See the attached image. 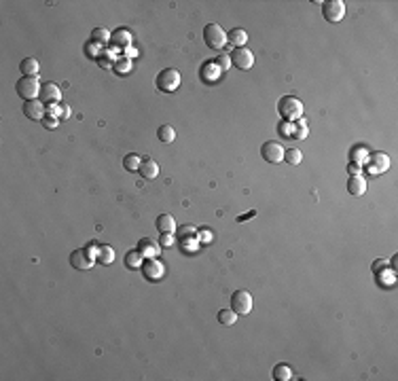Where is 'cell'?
Returning <instances> with one entry per match:
<instances>
[{
    "instance_id": "cell-24",
    "label": "cell",
    "mask_w": 398,
    "mask_h": 381,
    "mask_svg": "<svg viewBox=\"0 0 398 381\" xmlns=\"http://www.w3.org/2000/svg\"><path fill=\"white\" fill-rule=\"evenodd\" d=\"M140 163H142V159H140V155H136V152H130V155L123 157V168H125L127 171L140 169Z\"/></svg>"
},
{
    "instance_id": "cell-21",
    "label": "cell",
    "mask_w": 398,
    "mask_h": 381,
    "mask_svg": "<svg viewBox=\"0 0 398 381\" xmlns=\"http://www.w3.org/2000/svg\"><path fill=\"white\" fill-rule=\"evenodd\" d=\"M157 138L161 140L163 144H170V142H174V140H176V129H174L172 125L163 123V125L157 129Z\"/></svg>"
},
{
    "instance_id": "cell-37",
    "label": "cell",
    "mask_w": 398,
    "mask_h": 381,
    "mask_svg": "<svg viewBox=\"0 0 398 381\" xmlns=\"http://www.w3.org/2000/svg\"><path fill=\"white\" fill-rule=\"evenodd\" d=\"M348 171H350L352 176H360V165H358V163H350V165H348Z\"/></svg>"
},
{
    "instance_id": "cell-13",
    "label": "cell",
    "mask_w": 398,
    "mask_h": 381,
    "mask_svg": "<svg viewBox=\"0 0 398 381\" xmlns=\"http://www.w3.org/2000/svg\"><path fill=\"white\" fill-rule=\"evenodd\" d=\"M390 168V157L386 155V152H373L371 155V165H369V169L373 171V176H379L383 174Z\"/></svg>"
},
{
    "instance_id": "cell-35",
    "label": "cell",
    "mask_w": 398,
    "mask_h": 381,
    "mask_svg": "<svg viewBox=\"0 0 398 381\" xmlns=\"http://www.w3.org/2000/svg\"><path fill=\"white\" fill-rule=\"evenodd\" d=\"M111 57H114V55H111V53H104V55H100L98 57V64L102 68H112V64H111Z\"/></svg>"
},
{
    "instance_id": "cell-3",
    "label": "cell",
    "mask_w": 398,
    "mask_h": 381,
    "mask_svg": "<svg viewBox=\"0 0 398 381\" xmlns=\"http://www.w3.org/2000/svg\"><path fill=\"white\" fill-rule=\"evenodd\" d=\"M203 41H205V44H208L210 49H214V51L222 49L224 44L229 42L224 30L218 23H208V25H205V28H203Z\"/></svg>"
},
{
    "instance_id": "cell-30",
    "label": "cell",
    "mask_w": 398,
    "mask_h": 381,
    "mask_svg": "<svg viewBox=\"0 0 398 381\" xmlns=\"http://www.w3.org/2000/svg\"><path fill=\"white\" fill-rule=\"evenodd\" d=\"M307 121L305 119H297V129H294V136L297 138H305L307 136Z\"/></svg>"
},
{
    "instance_id": "cell-36",
    "label": "cell",
    "mask_w": 398,
    "mask_h": 381,
    "mask_svg": "<svg viewBox=\"0 0 398 381\" xmlns=\"http://www.w3.org/2000/svg\"><path fill=\"white\" fill-rule=\"evenodd\" d=\"M161 246L163 248H170V246H174V237H172V233H161Z\"/></svg>"
},
{
    "instance_id": "cell-7",
    "label": "cell",
    "mask_w": 398,
    "mask_h": 381,
    "mask_svg": "<svg viewBox=\"0 0 398 381\" xmlns=\"http://www.w3.org/2000/svg\"><path fill=\"white\" fill-rule=\"evenodd\" d=\"M93 263H95V256L87 250V248H79V250H74L70 254V265H72L74 269H81V271L91 269Z\"/></svg>"
},
{
    "instance_id": "cell-4",
    "label": "cell",
    "mask_w": 398,
    "mask_h": 381,
    "mask_svg": "<svg viewBox=\"0 0 398 381\" xmlns=\"http://www.w3.org/2000/svg\"><path fill=\"white\" fill-rule=\"evenodd\" d=\"M278 110L284 119H301V114H303V102L292 98V95H286V98H282L278 102Z\"/></svg>"
},
{
    "instance_id": "cell-26",
    "label": "cell",
    "mask_w": 398,
    "mask_h": 381,
    "mask_svg": "<svg viewBox=\"0 0 398 381\" xmlns=\"http://www.w3.org/2000/svg\"><path fill=\"white\" fill-rule=\"evenodd\" d=\"M111 32H108L106 28H95L93 32H91V41L93 42H98V44H104V42H108L111 41Z\"/></svg>"
},
{
    "instance_id": "cell-1",
    "label": "cell",
    "mask_w": 398,
    "mask_h": 381,
    "mask_svg": "<svg viewBox=\"0 0 398 381\" xmlns=\"http://www.w3.org/2000/svg\"><path fill=\"white\" fill-rule=\"evenodd\" d=\"M41 83H38L36 76H22V79L17 81V95L19 98H23L25 102L30 100H38V95H41Z\"/></svg>"
},
{
    "instance_id": "cell-39",
    "label": "cell",
    "mask_w": 398,
    "mask_h": 381,
    "mask_svg": "<svg viewBox=\"0 0 398 381\" xmlns=\"http://www.w3.org/2000/svg\"><path fill=\"white\" fill-rule=\"evenodd\" d=\"M383 265H388V260H377V263L373 265V271L377 273V271H379V269H381V267H383Z\"/></svg>"
},
{
    "instance_id": "cell-12",
    "label": "cell",
    "mask_w": 398,
    "mask_h": 381,
    "mask_svg": "<svg viewBox=\"0 0 398 381\" xmlns=\"http://www.w3.org/2000/svg\"><path fill=\"white\" fill-rule=\"evenodd\" d=\"M38 98H41V102H44V104H57L62 98V91L55 83H44L41 87V95H38Z\"/></svg>"
},
{
    "instance_id": "cell-31",
    "label": "cell",
    "mask_w": 398,
    "mask_h": 381,
    "mask_svg": "<svg viewBox=\"0 0 398 381\" xmlns=\"http://www.w3.org/2000/svg\"><path fill=\"white\" fill-rule=\"evenodd\" d=\"M352 157H354V163L360 165V163H362V161H364V159H367L369 155H367V150H364L362 146H358V148H354V152H352Z\"/></svg>"
},
{
    "instance_id": "cell-22",
    "label": "cell",
    "mask_w": 398,
    "mask_h": 381,
    "mask_svg": "<svg viewBox=\"0 0 398 381\" xmlns=\"http://www.w3.org/2000/svg\"><path fill=\"white\" fill-rule=\"evenodd\" d=\"M95 260L102 265H111L114 260V250L111 246H98V254H95Z\"/></svg>"
},
{
    "instance_id": "cell-10",
    "label": "cell",
    "mask_w": 398,
    "mask_h": 381,
    "mask_svg": "<svg viewBox=\"0 0 398 381\" xmlns=\"http://www.w3.org/2000/svg\"><path fill=\"white\" fill-rule=\"evenodd\" d=\"M142 271H144L146 279H153V282H157V279H161V277H163L165 267H163L161 260L149 258V260H144V263H142Z\"/></svg>"
},
{
    "instance_id": "cell-17",
    "label": "cell",
    "mask_w": 398,
    "mask_h": 381,
    "mask_svg": "<svg viewBox=\"0 0 398 381\" xmlns=\"http://www.w3.org/2000/svg\"><path fill=\"white\" fill-rule=\"evenodd\" d=\"M364 190H367V180H364L362 176H350L348 180V193L350 195H364Z\"/></svg>"
},
{
    "instance_id": "cell-5",
    "label": "cell",
    "mask_w": 398,
    "mask_h": 381,
    "mask_svg": "<svg viewBox=\"0 0 398 381\" xmlns=\"http://www.w3.org/2000/svg\"><path fill=\"white\" fill-rule=\"evenodd\" d=\"M231 309L235 311L237 316H246L252 311V296H250L248 290H235L231 295Z\"/></svg>"
},
{
    "instance_id": "cell-29",
    "label": "cell",
    "mask_w": 398,
    "mask_h": 381,
    "mask_svg": "<svg viewBox=\"0 0 398 381\" xmlns=\"http://www.w3.org/2000/svg\"><path fill=\"white\" fill-rule=\"evenodd\" d=\"M140 258H142V254H140L138 250H133V252H127L125 263H127V267H138V265H140Z\"/></svg>"
},
{
    "instance_id": "cell-25",
    "label": "cell",
    "mask_w": 398,
    "mask_h": 381,
    "mask_svg": "<svg viewBox=\"0 0 398 381\" xmlns=\"http://www.w3.org/2000/svg\"><path fill=\"white\" fill-rule=\"evenodd\" d=\"M273 379H278V381H288V379H292V371H290V366H288V364H275V368H273Z\"/></svg>"
},
{
    "instance_id": "cell-14",
    "label": "cell",
    "mask_w": 398,
    "mask_h": 381,
    "mask_svg": "<svg viewBox=\"0 0 398 381\" xmlns=\"http://www.w3.org/2000/svg\"><path fill=\"white\" fill-rule=\"evenodd\" d=\"M155 225L159 229V233H174L176 231V220L172 214H159Z\"/></svg>"
},
{
    "instance_id": "cell-8",
    "label": "cell",
    "mask_w": 398,
    "mask_h": 381,
    "mask_svg": "<svg viewBox=\"0 0 398 381\" xmlns=\"http://www.w3.org/2000/svg\"><path fill=\"white\" fill-rule=\"evenodd\" d=\"M231 57V64L240 70H250L254 64V55L252 51L246 49V47H240V49H233V53L229 55Z\"/></svg>"
},
{
    "instance_id": "cell-6",
    "label": "cell",
    "mask_w": 398,
    "mask_h": 381,
    "mask_svg": "<svg viewBox=\"0 0 398 381\" xmlns=\"http://www.w3.org/2000/svg\"><path fill=\"white\" fill-rule=\"evenodd\" d=\"M322 15L326 21L337 23L345 17V2L343 0H329V2L322 4Z\"/></svg>"
},
{
    "instance_id": "cell-9",
    "label": "cell",
    "mask_w": 398,
    "mask_h": 381,
    "mask_svg": "<svg viewBox=\"0 0 398 381\" xmlns=\"http://www.w3.org/2000/svg\"><path fill=\"white\" fill-rule=\"evenodd\" d=\"M284 146H282L280 142H265L261 146V157L265 159V161L269 163H280L284 161Z\"/></svg>"
},
{
    "instance_id": "cell-34",
    "label": "cell",
    "mask_w": 398,
    "mask_h": 381,
    "mask_svg": "<svg viewBox=\"0 0 398 381\" xmlns=\"http://www.w3.org/2000/svg\"><path fill=\"white\" fill-rule=\"evenodd\" d=\"M43 127H47V129H55V127H57V117H53V114L44 117L43 119Z\"/></svg>"
},
{
    "instance_id": "cell-18",
    "label": "cell",
    "mask_w": 398,
    "mask_h": 381,
    "mask_svg": "<svg viewBox=\"0 0 398 381\" xmlns=\"http://www.w3.org/2000/svg\"><path fill=\"white\" fill-rule=\"evenodd\" d=\"M227 41L233 44L235 49H240V47H243V44L248 42V32L246 30H242V28H233L227 34Z\"/></svg>"
},
{
    "instance_id": "cell-15",
    "label": "cell",
    "mask_w": 398,
    "mask_h": 381,
    "mask_svg": "<svg viewBox=\"0 0 398 381\" xmlns=\"http://www.w3.org/2000/svg\"><path fill=\"white\" fill-rule=\"evenodd\" d=\"M138 252L142 254L144 258H155L159 254V246L155 244V241H151L149 237H144V239L138 241Z\"/></svg>"
},
{
    "instance_id": "cell-27",
    "label": "cell",
    "mask_w": 398,
    "mask_h": 381,
    "mask_svg": "<svg viewBox=\"0 0 398 381\" xmlns=\"http://www.w3.org/2000/svg\"><path fill=\"white\" fill-rule=\"evenodd\" d=\"M112 70H114V72H119V74H127V72H132V60H130V57H121V60L114 62Z\"/></svg>"
},
{
    "instance_id": "cell-19",
    "label": "cell",
    "mask_w": 398,
    "mask_h": 381,
    "mask_svg": "<svg viewBox=\"0 0 398 381\" xmlns=\"http://www.w3.org/2000/svg\"><path fill=\"white\" fill-rule=\"evenodd\" d=\"M38 70H41V66H38L36 57H25L19 64V72H23V76H38Z\"/></svg>"
},
{
    "instance_id": "cell-16",
    "label": "cell",
    "mask_w": 398,
    "mask_h": 381,
    "mask_svg": "<svg viewBox=\"0 0 398 381\" xmlns=\"http://www.w3.org/2000/svg\"><path fill=\"white\" fill-rule=\"evenodd\" d=\"M140 176L146 178V180H153V178H157L159 174V165L157 161H153V159H144L142 163H140Z\"/></svg>"
},
{
    "instance_id": "cell-11",
    "label": "cell",
    "mask_w": 398,
    "mask_h": 381,
    "mask_svg": "<svg viewBox=\"0 0 398 381\" xmlns=\"http://www.w3.org/2000/svg\"><path fill=\"white\" fill-rule=\"evenodd\" d=\"M44 110H47V108H44V102H41V100H30L23 104V114L32 121H43Z\"/></svg>"
},
{
    "instance_id": "cell-32",
    "label": "cell",
    "mask_w": 398,
    "mask_h": 381,
    "mask_svg": "<svg viewBox=\"0 0 398 381\" xmlns=\"http://www.w3.org/2000/svg\"><path fill=\"white\" fill-rule=\"evenodd\" d=\"M214 64H218L221 70H229L231 68V57L229 55H218V60H214Z\"/></svg>"
},
{
    "instance_id": "cell-23",
    "label": "cell",
    "mask_w": 398,
    "mask_h": 381,
    "mask_svg": "<svg viewBox=\"0 0 398 381\" xmlns=\"http://www.w3.org/2000/svg\"><path fill=\"white\" fill-rule=\"evenodd\" d=\"M112 41H114V44H119V47H127V44L132 42V32H130V30H125V28L114 30Z\"/></svg>"
},
{
    "instance_id": "cell-2",
    "label": "cell",
    "mask_w": 398,
    "mask_h": 381,
    "mask_svg": "<svg viewBox=\"0 0 398 381\" xmlns=\"http://www.w3.org/2000/svg\"><path fill=\"white\" fill-rule=\"evenodd\" d=\"M182 83V76L176 68H165L157 74V89L159 91H176Z\"/></svg>"
},
{
    "instance_id": "cell-28",
    "label": "cell",
    "mask_w": 398,
    "mask_h": 381,
    "mask_svg": "<svg viewBox=\"0 0 398 381\" xmlns=\"http://www.w3.org/2000/svg\"><path fill=\"white\" fill-rule=\"evenodd\" d=\"M301 159H303V155H301L299 148H288V150L284 152V161L290 163V165H299Z\"/></svg>"
},
{
    "instance_id": "cell-20",
    "label": "cell",
    "mask_w": 398,
    "mask_h": 381,
    "mask_svg": "<svg viewBox=\"0 0 398 381\" xmlns=\"http://www.w3.org/2000/svg\"><path fill=\"white\" fill-rule=\"evenodd\" d=\"M216 320L221 326H233V324L237 322V314L233 309H221L216 314Z\"/></svg>"
},
{
    "instance_id": "cell-33",
    "label": "cell",
    "mask_w": 398,
    "mask_h": 381,
    "mask_svg": "<svg viewBox=\"0 0 398 381\" xmlns=\"http://www.w3.org/2000/svg\"><path fill=\"white\" fill-rule=\"evenodd\" d=\"M70 114H72L70 106L68 104H60V108H57V119H68Z\"/></svg>"
},
{
    "instance_id": "cell-38",
    "label": "cell",
    "mask_w": 398,
    "mask_h": 381,
    "mask_svg": "<svg viewBox=\"0 0 398 381\" xmlns=\"http://www.w3.org/2000/svg\"><path fill=\"white\" fill-rule=\"evenodd\" d=\"M180 233L184 235V237H193V235H197V231H195L193 227H182V231H180Z\"/></svg>"
}]
</instances>
